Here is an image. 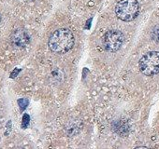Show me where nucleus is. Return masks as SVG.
<instances>
[{
  "label": "nucleus",
  "instance_id": "1",
  "mask_svg": "<svg viewBox=\"0 0 159 149\" xmlns=\"http://www.w3.org/2000/svg\"><path fill=\"white\" fill-rule=\"evenodd\" d=\"M75 39L72 32L68 29L62 28L52 33L49 38V48L54 53L63 54L70 50L74 45Z\"/></svg>",
  "mask_w": 159,
  "mask_h": 149
},
{
  "label": "nucleus",
  "instance_id": "2",
  "mask_svg": "<svg viewBox=\"0 0 159 149\" xmlns=\"http://www.w3.org/2000/svg\"><path fill=\"white\" fill-rule=\"evenodd\" d=\"M139 6L137 0H121L115 8L116 16L124 22H131L137 18Z\"/></svg>",
  "mask_w": 159,
  "mask_h": 149
},
{
  "label": "nucleus",
  "instance_id": "3",
  "mask_svg": "<svg viewBox=\"0 0 159 149\" xmlns=\"http://www.w3.org/2000/svg\"><path fill=\"white\" fill-rule=\"evenodd\" d=\"M139 67L142 74L145 76L152 77L159 73V52L149 51L144 54L139 62Z\"/></svg>",
  "mask_w": 159,
  "mask_h": 149
},
{
  "label": "nucleus",
  "instance_id": "4",
  "mask_svg": "<svg viewBox=\"0 0 159 149\" xmlns=\"http://www.w3.org/2000/svg\"><path fill=\"white\" fill-rule=\"evenodd\" d=\"M125 40V36L121 31L111 30L108 31L103 36L104 49L111 52H115L121 49Z\"/></svg>",
  "mask_w": 159,
  "mask_h": 149
},
{
  "label": "nucleus",
  "instance_id": "5",
  "mask_svg": "<svg viewBox=\"0 0 159 149\" xmlns=\"http://www.w3.org/2000/svg\"><path fill=\"white\" fill-rule=\"evenodd\" d=\"M30 42V36L25 29H17L11 35V43L14 48L23 49Z\"/></svg>",
  "mask_w": 159,
  "mask_h": 149
},
{
  "label": "nucleus",
  "instance_id": "6",
  "mask_svg": "<svg viewBox=\"0 0 159 149\" xmlns=\"http://www.w3.org/2000/svg\"><path fill=\"white\" fill-rule=\"evenodd\" d=\"M152 38L155 42L159 43V25H156L153 27V29L152 31Z\"/></svg>",
  "mask_w": 159,
  "mask_h": 149
},
{
  "label": "nucleus",
  "instance_id": "7",
  "mask_svg": "<svg viewBox=\"0 0 159 149\" xmlns=\"http://www.w3.org/2000/svg\"><path fill=\"white\" fill-rule=\"evenodd\" d=\"M29 116L28 115H25L24 116V117H23V128L24 129H25L26 127H27V125L29 124Z\"/></svg>",
  "mask_w": 159,
  "mask_h": 149
},
{
  "label": "nucleus",
  "instance_id": "8",
  "mask_svg": "<svg viewBox=\"0 0 159 149\" xmlns=\"http://www.w3.org/2000/svg\"><path fill=\"white\" fill-rule=\"evenodd\" d=\"M18 104H20L21 108H22V109H24V108H25V107H26V104H28V101H27V100H25V99H21V100H19V101H18Z\"/></svg>",
  "mask_w": 159,
  "mask_h": 149
},
{
  "label": "nucleus",
  "instance_id": "9",
  "mask_svg": "<svg viewBox=\"0 0 159 149\" xmlns=\"http://www.w3.org/2000/svg\"><path fill=\"white\" fill-rule=\"evenodd\" d=\"M0 23H1V15H0Z\"/></svg>",
  "mask_w": 159,
  "mask_h": 149
}]
</instances>
